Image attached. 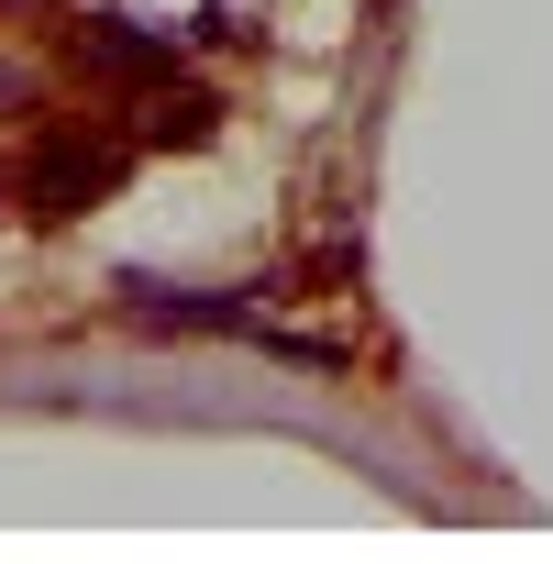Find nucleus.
<instances>
[{
    "mask_svg": "<svg viewBox=\"0 0 553 564\" xmlns=\"http://www.w3.org/2000/svg\"><path fill=\"white\" fill-rule=\"evenodd\" d=\"M111 166H122L111 144H56V155L34 166V199H45V210H78V199H100V188H111Z\"/></svg>",
    "mask_w": 553,
    "mask_h": 564,
    "instance_id": "f257e3e1",
    "label": "nucleus"
}]
</instances>
